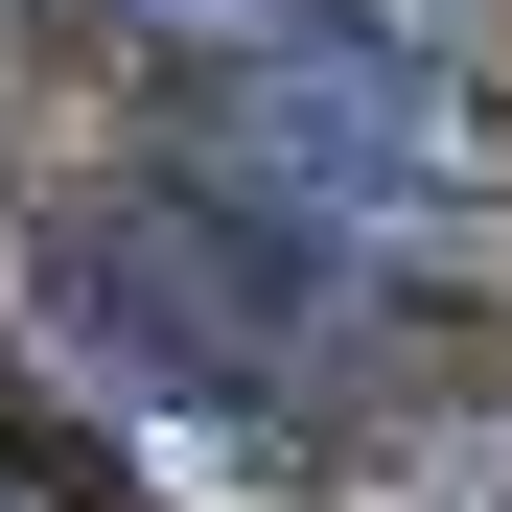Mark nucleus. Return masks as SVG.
<instances>
[{
	"mask_svg": "<svg viewBox=\"0 0 512 512\" xmlns=\"http://www.w3.org/2000/svg\"><path fill=\"white\" fill-rule=\"evenodd\" d=\"M140 94H163V163L280 233L326 303H489L512 280V117L443 94V70H396L373 24H326V0H117Z\"/></svg>",
	"mask_w": 512,
	"mask_h": 512,
	"instance_id": "1",
	"label": "nucleus"
},
{
	"mask_svg": "<svg viewBox=\"0 0 512 512\" xmlns=\"http://www.w3.org/2000/svg\"><path fill=\"white\" fill-rule=\"evenodd\" d=\"M326 24H373L396 70H443V94H489V117H512V0H326Z\"/></svg>",
	"mask_w": 512,
	"mask_h": 512,
	"instance_id": "2",
	"label": "nucleus"
},
{
	"mask_svg": "<svg viewBox=\"0 0 512 512\" xmlns=\"http://www.w3.org/2000/svg\"><path fill=\"white\" fill-rule=\"evenodd\" d=\"M0 512H70V489H47V466H24V443H0Z\"/></svg>",
	"mask_w": 512,
	"mask_h": 512,
	"instance_id": "3",
	"label": "nucleus"
}]
</instances>
